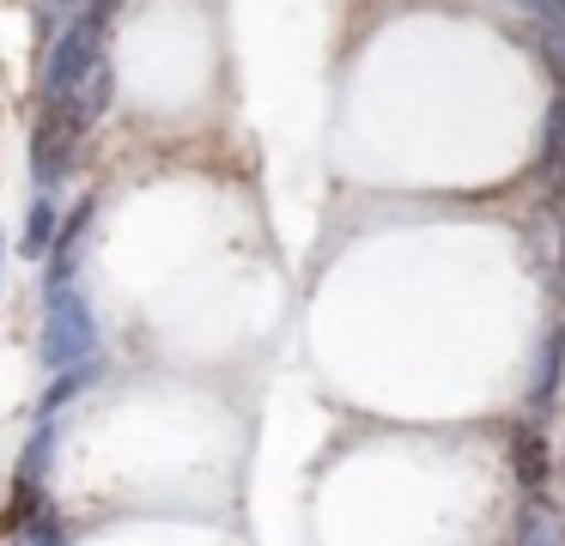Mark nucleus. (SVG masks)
<instances>
[{
	"mask_svg": "<svg viewBox=\"0 0 565 546\" xmlns=\"http://www.w3.org/2000/svg\"><path fill=\"white\" fill-rule=\"evenodd\" d=\"M110 7H116V0H92V7L79 12L62 36H55L50 61H43V104H50V109L67 104V97L86 85V73L104 61L98 43H104V24H110Z\"/></svg>",
	"mask_w": 565,
	"mask_h": 546,
	"instance_id": "f257e3e1",
	"label": "nucleus"
},
{
	"mask_svg": "<svg viewBox=\"0 0 565 546\" xmlns=\"http://www.w3.org/2000/svg\"><path fill=\"white\" fill-rule=\"evenodd\" d=\"M92 346H98V328H92L86 298L67 286H50V315H43V364L50 371H74V364H92Z\"/></svg>",
	"mask_w": 565,
	"mask_h": 546,
	"instance_id": "f03ea898",
	"label": "nucleus"
},
{
	"mask_svg": "<svg viewBox=\"0 0 565 546\" xmlns=\"http://www.w3.org/2000/svg\"><path fill=\"white\" fill-rule=\"evenodd\" d=\"M511 461H516V485L523 492H541L553 480V449L541 437V425H516L511 431Z\"/></svg>",
	"mask_w": 565,
	"mask_h": 546,
	"instance_id": "7ed1b4c3",
	"label": "nucleus"
},
{
	"mask_svg": "<svg viewBox=\"0 0 565 546\" xmlns=\"http://www.w3.org/2000/svg\"><path fill=\"white\" fill-rule=\"evenodd\" d=\"M559 364H565V328L553 322L547 340H541V358H535V376H529V407L547 413L553 395H559Z\"/></svg>",
	"mask_w": 565,
	"mask_h": 546,
	"instance_id": "20e7f679",
	"label": "nucleus"
},
{
	"mask_svg": "<svg viewBox=\"0 0 565 546\" xmlns=\"http://www.w3.org/2000/svg\"><path fill=\"white\" fill-rule=\"evenodd\" d=\"M516 546H565V522L547 497H529L516 510Z\"/></svg>",
	"mask_w": 565,
	"mask_h": 546,
	"instance_id": "39448f33",
	"label": "nucleus"
},
{
	"mask_svg": "<svg viewBox=\"0 0 565 546\" xmlns=\"http://www.w3.org/2000/svg\"><path fill=\"white\" fill-rule=\"evenodd\" d=\"M50 461H55V419H43L38 431H31L25 456H19L13 492H43V473H50Z\"/></svg>",
	"mask_w": 565,
	"mask_h": 546,
	"instance_id": "423d86ee",
	"label": "nucleus"
},
{
	"mask_svg": "<svg viewBox=\"0 0 565 546\" xmlns=\"http://www.w3.org/2000/svg\"><path fill=\"white\" fill-rule=\"evenodd\" d=\"M7 546H62V516H55L50 497L38 510H25L19 522H7Z\"/></svg>",
	"mask_w": 565,
	"mask_h": 546,
	"instance_id": "0eeeda50",
	"label": "nucleus"
},
{
	"mask_svg": "<svg viewBox=\"0 0 565 546\" xmlns=\"http://www.w3.org/2000/svg\"><path fill=\"white\" fill-rule=\"evenodd\" d=\"M55 231H62V218H55V201H38L25 218V255H43L55 243Z\"/></svg>",
	"mask_w": 565,
	"mask_h": 546,
	"instance_id": "6e6552de",
	"label": "nucleus"
},
{
	"mask_svg": "<svg viewBox=\"0 0 565 546\" xmlns=\"http://www.w3.org/2000/svg\"><path fill=\"white\" fill-rule=\"evenodd\" d=\"M541 164H547V176L565 189V97L547 109V158H541Z\"/></svg>",
	"mask_w": 565,
	"mask_h": 546,
	"instance_id": "1a4fd4ad",
	"label": "nucleus"
}]
</instances>
